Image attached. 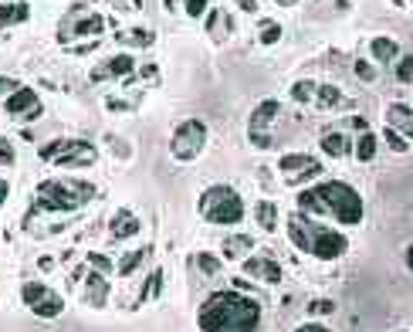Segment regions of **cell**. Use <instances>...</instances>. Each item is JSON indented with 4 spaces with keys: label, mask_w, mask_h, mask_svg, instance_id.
<instances>
[{
    "label": "cell",
    "mask_w": 413,
    "mask_h": 332,
    "mask_svg": "<svg viewBox=\"0 0 413 332\" xmlns=\"http://www.w3.org/2000/svg\"><path fill=\"white\" fill-rule=\"evenodd\" d=\"M197 322L204 332H254L261 322V302L241 291H213L200 305Z\"/></svg>",
    "instance_id": "1"
},
{
    "label": "cell",
    "mask_w": 413,
    "mask_h": 332,
    "mask_svg": "<svg viewBox=\"0 0 413 332\" xmlns=\"http://www.w3.org/2000/svg\"><path fill=\"white\" fill-rule=\"evenodd\" d=\"M298 210L301 214H332L335 220L342 224H359L363 220V200L359 194L342 183V180H329V183H319V187H308L298 194Z\"/></svg>",
    "instance_id": "2"
},
{
    "label": "cell",
    "mask_w": 413,
    "mask_h": 332,
    "mask_svg": "<svg viewBox=\"0 0 413 332\" xmlns=\"http://www.w3.org/2000/svg\"><path fill=\"white\" fill-rule=\"evenodd\" d=\"M95 197H98V187H92L85 180H47V183L38 187V207L51 210V214L78 210Z\"/></svg>",
    "instance_id": "3"
},
{
    "label": "cell",
    "mask_w": 413,
    "mask_h": 332,
    "mask_svg": "<svg viewBox=\"0 0 413 332\" xmlns=\"http://www.w3.org/2000/svg\"><path fill=\"white\" fill-rule=\"evenodd\" d=\"M197 207L204 214V220H210V224H241L244 220V200H241V194L234 187H224V183L206 187Z\"/></svg>",
    "instance_id": "4"
},
{
    "label": "cell",
    "mask_w": 413,
    "mask_h": 332,
    "mask_svg": "<svg viewBox=\"0 0 413 332\" xmlns=\"http://www.w3.org/2000/svg\"><path fill=\"white\" fill-rule=\"evenodd\" d=\"M206 146V125L200 119H187V123L176 125L173 139H169V153L180 160V163H190L204 153Z\"/></svg>",
    "instance_id": "5"
},
{
    "label": "cell",
    "mask_w": 413,
    "mask_h": 332,
    "mask_svg": "<svg viewBox=\"0 0 413 332\" xmlns=\"http://www.w3.org/2000/svg\"><path fill=\"white\" fill-rule=\"evenodd\" d=\"M278 169H282V176H285L288 187H301V183L315 180L326 166L319 163L315 156H308V153H285V156L278 160Z\"/></svg>",
    "instance_id": "6"
},
{
    "label": "cell",
    "mask_w": 413,
    "mask_h": 332,
    "mask_svg": "<svg viewBox=\"0 0 413 332\" xmlns=\"http://www.w3.org/2000/svg\"><path fill=\"white\" fill-rule=\"evenodd\" d=\"M21 298L28 302V309L34 312V315H41V319H54V315H61L65 312V302H61V295L51 289H44L38 282H28L24 289H21Z\"/></svg>",
    "instance_id": "7"
},
{
    "label": "cell",
    "mask_w": 413,
    "mask_h": 332,
    "mask_svg": "<svg viewBox=\"0 0 413 332\" xmlns=\"http://www.w3.org/2000/svg\"><path fill=\"white\" fill-rule=\"evenodd\" d=\"M349 248V241L339 234V231H332L326 224H315L312 220V248L308 254H315V258H322V261H335V258H342Z\"/></svg>",
    "instance_id": "8"
},
{
    "label": "cell",
    "mask_w": 413,
    "mask_h": 332,
    "mask_svg": "<svg viewBox=\"0 0 413 332\" xmlns=\"http://www.w3.org/2000/svg\"><path fill=\"white\" fill-rule=\"evenodd\" d=\"M7 116L17 119V123L38 119V116H41V98H38V92L28 88V85H21L17 92H10V98H7Z\"/></svg>",
    "instance_id": "9"
},
{
    "label": "cell",
    "mask_w": 413,
    "mask_h": 332,
    "mask_svg": "<svg viewBox=\"0 0 413 332\" xmlns=\"http://www.w3.org/2000/svg\"><path fill=\"white\" fill-rule=\"evenodd\" d=\"M95 160H98V149H95L88 139H72V143L65 146V153L54 160V166L72 169V166H92Z\"/></svg>",
    "instance_id": "10"
},
{
    "label": "cell",
    "mask_w": 413,
    "mask_h": 332,
    "mask_svg": "<svg viewBox=\"0 0 413 332\" xmlns=\"http://www.w3.org/2000/svg\"><path fill=\"white\" fill-rule=\"evenodd\" d=\"M105 28V17L102 14H92L85 7H75V17H72V31H61L58 38L68 41V38H88V34H102Z\"/></svg>",
    "instance_id": "11"
},
{
    "label": "cell",
    "mask_w": 413,
    "mask_h": 332,
    "mask_svg": "<svg viewBox=\"0 0 413 332\" xmlns=\"http://www.w3.org/2000/svg\"><path fill=\"white\" fill-rule=\"evenodd\" d=\"M244 275H251L254 282H264V285H278L282 282V264L257 254V258H248L244 261Z\"/></svg>",
    "instance_id": "12"
},
{
    "label": "cell",
    "mask_w": 413,
    "mask_h": 332,
    "mask_svg": "<svg viewBox=\"0 0 413 332\" xmlns=\"http://www.w3.org/2000/svg\"><path fill=\"white\" fill-rule=\"evenodd\" d=\"M132 68H136V58H129V54H116V58H109L105 65L92 68V82H105V79L132 75Z\"/></svg>",
    "instance_id": "13"
},
{
    "label": "cell",
    "mask_w": 413,
    "mask_h": 332,
    "mask_svg": "<svg viewBox=\"0 0 413 332\" xmlns=\"http://www.w3.org/2000/svg\"><path fill=\"white\" fill-rule=\"evenodd\" d=\"M288 238L295 248L308 254V248H312V220H308V214L298 210L295 217H288Z\"/></svg>",
    "instance_id": "14"
},
{
    "label": "cell",
    "mask_w": 413,
    "mask_h": 332,
    "mask_svg": "<svg viewBox=\"0 0 413 332\" xmlns=\"http://www.w3.org/2000/svg\"><path fill=\"white\" fill-rule=\"evenodd\" d=\"M386 125L396 129L400 136H410L413 139V109L403 105V102H393V105L386 109Z\"/></svg>",
    "instance_id": "15"
},
{
    "label": "cell",
    "mask_w": 413,
    "mask_h": 332,
    "mask_svg": "<svg viewBox=\"0 0 413 332\" xmlns=\"http://www.w3.org/2000/svg\"><path fill=\"white\" fill-rule=\"evenodd\" d=\"M322 153H329L332 160H342L352 153V139L346 132H326L322 136Z\"/></svg>",
    "instance_id": "16"
},
{
    "label": "cell",
    "mask_w": 413,
    "mask_h": 332,
    "mask_svg": "<svg viewBox=\"0 0 413 332\" xmlns=\"http://www.w3.org/2000/svg\"><path fill=\"white\" fill-rule=\"evenodd\" d=\"M105 298H109V282H105V275H92L88 278V289H85V305H105Z\"/></svg>",
    "instance_id": "17"
},
{
    "label": "cell",
    "mask_w": 413,
    "mask_h": 332,
    "mask_svg": "<svg viewBox=\"0 0 413 332\" xmlns=\"http://www.w3.org/2000/svg\"><path fill=\"white\" fill-rule=\"evenodd\" d=\"M132 234H139V220H136L129 210H119V214L112 217V238H116V241H125V238H132Z\"/></svg>",
    "instance_id": "18"
},
{
    "label": "cell",
    "mask_w": 413,
    "mask_h": 332,
    "mask_svg": "<svg viewBox=\"0 0 413 332\" xmlns=\"http://www.w3.org/2000/svg\"><path fill=\"white\" fill-rule=\"evenodd\" d=\"M116 38L123 44H129V48H149V44L156 41V34L146 31V28H125V31H119Z\"/></svg>",
    "instance_id": "19"
},
{
    "label": "cell",
    "mask_w": 413,
    "mask_h": 332,
    "mask_svg": "<svg viewBox=\"0 0 413 332\" xmlns=\"http://www.w3.org/2000/svg\"><path fill=\"white\" fill-rule=\"evenodd\" d=\"M278 109H282V105H278L275 98L261 102V105L254 109V116H251V132H261V125H268V123H271V119L278 116Z\"/></svg>",
    "instance_id": "20"
},
{
    "label": "cell",
    "mask_w": 413,
    "mask_h": 332,
    "mask_svg": "<svg viewBox=\"0 0 413 332\" xmlns=\"http://www.w3.org/2000/svg\"><path fill=\"white\" fill-rule=\"evenodd\" d=\"M370 54L376 58V61L390 65V61L400 54V48H396V41H390V38H372V41H370Z\"/></svg>",
    "instance_id": "21"
},
{
    "label": "cell",
    "mask_w": 413,
    "mask_h": 332,
    "mask_svg": "<svg viewBox=\"0 0 413 332\" xmlns=\"http://www.w3.org/2000/svg\"><path fill=\"white\" fill-rule=\"evenodd\" d=\"M254 217H257V224H261L264 231H275V227H278V207H275L271 200H257Z\"/></svg>",
    "instance_id": "22"
},
{
    "label": "cell",
    "mask_w": 413,
    "mask_h": 332,
    "mask_svg": "<svg viewBox=\"0 0 413 332\" xmlns=\"http://www.w3.org/2000/svg\"><path fill=\"white\" fill-rule=\"evenodd\" d=\"M28 21V3H0V28Z\"/></svg>",
    "instance_id": "23"
},
{
    "label": "cell",
    "mask_w": 413,
    "mask_h": 332,
    "mask_svg": "<svg viewBox=\"0 0 413 332\" xmlns=\"http://www.w3.org/2000/svg\"><path fill=\"white\" fill-rule=\"evenodd\" d=\"M251 248H254V241H251V238H244V234H237V238H227V241H224V258L237 261V258H244Z\"/></svg>",
    "instance_id": "24"
},
{
    "label": "cell",
    "mask_w": 413,
    "mask_h": 332,
    "mask_svg": "<svg viewBox=\"0 0 413 332\" xmlns=\"http://www.w3.org/2000/svg\"><path fill=\"white\" fill-rule=\"evenodd\" d=\"M372 156H376V136L366 129V132L356 139V160H359V163H370Z\"/></svg>",
    "instance_id": "25"
},
{
    "label": "cell",
    "mask_w": 413,
    "mask_h": 332,
    "mask_svg": "<svg viewBox=\"0 0 413 332\" xmlns=\"http://www.w3.org/2000/svg\"><path fill=\"white\" fill-rule=\"evenodd\" d=\"M160 289H163V268H153V275L146 278V285L139 291V302H153L160 295Z\"/></svg>",
    "instance_id": "26"
},
{
    "label": "cell",
    "mask_w": 413,
    "mask_h": 332,
    "mask_svg": "<svg viewBox=\"0 0 413 332\" xmlns=\"http://www.w3.org/2000/svg\"><path fill=\"white\" fill-rule=\"evenodd\" d=\"M342 102V92L335 88V85H319V92H315V105L319 109H332V105H339Z\"/></svg>",
    "instance_id": "27"
},
{
    "label": "cell",
    "mask_w": 413,
    "mask_h": 332,
    "mask_svg": "<svg viewBox=\"0 0 413 332\" xmlns=\"http://www.w3.org/2000/svg\"><path fill=\"white\" fill-rule=\"evenodd\" d=\"M257 38H261V44H278L282 41V24L278 21H261Z\"/></svg>",
    "instance_id": "28"
},
{
    "label": "cell",
    "mask_w": 413,
    "mask_h": 332,
    "mask_svg": "<svg viewBox=\"0 0 413 332\" xmlns=\"http://www.w3.org/2000/svg\"><path fill=\"white\" fill-rule=\"evenodd\" d=\"M146 254H149L146 248H139V251H132V254H125L123 261H119V275H132V271H136V268L146 261Z\"/></svg>",
    "instance_id": "29"
},
{
    "label": "cell",
    "mask_w": 413,
    "mask_h": 332,
    "mask_svg": "<svg viewBox=\"0 0 413 332\" xmlns=\"http://www.w3.org/2000/svg\"><path fill=\"white\" fill-rule=\"evenodd\" d=\"M315 92H319L315 82H298L291 88V98H295V102H315Z\"/></svg>",
    "instance_id": "30"
},
{
    "label": "cell",
    "mask_w": 413,
    "mask_h": 332,
    "mask_svg": "<svg viewBox=\"0 0 413 332\" xmlns=\"http://www.w3.org/2000/svg\"><path fill=\"white\" fill-rule=\"evenodd\" d=\"M383 139H386V146H390L393 153H407V149H410V143H407V139H403V136H400L396 129H390V125H386Z\"/></svg>",
    "instance_id": "31"
},
{
    "label": "cell",
    "mask_w": 413,
    "mask_h": 332,
    "mask_svg": "<svg viewBox=\"0 0 413 332\" xmlns=\"http://www.w3.org/2000/svg\"><path fill=\"white\" fill-rule=\"evenodd\" d=\"M396 79H400L403 85L413 82V54H403V58L396 61Z\"/></svg>",
    "instance_id": "32"
},
{
    "label": "cell",
    "mask_w": 413,
    "mask_h": 332,
    "mask_svg": "<svg viewBox=\"0 0 413 332\" xmlns=\"http://www.w3.org/2000/svg\"><path fill=\"white\" fill-rule=\"evenodd\" d=\"M72 139H54V143H47V146H41V160H58L61 153H65V146H68Z\"/></svg>",
    "instance_id": "33"
},
{
    "label": "cell",
    "mask_w": 413,
    "mask_h": 332,
    "mask_svg": "<svg viewBox=\"0 0 413 332\" xmlns=\"http://www.w3.org/2000/svg\"><path fill=\"white\" fill-rule=\"evenodd\" d=\"M197 264H200L204 275H217L220 271V258H213V254H197Z\"/></svg>",
    "instance_id": "34"
},
{
    "label": "cell",
    "mask_w": 413,
    "mask_h": 332,
    "mask_svg": "<svg viewBox=\"0 0 413 332\" xmlns=\"http://www.w3.org/2000/svg\"><path fill=\"white\" fill-rule=\"evenodd\" d=\"M206 3H210V0H183V7H187V14H190V17H204Z\"/></svg>",
    "instance_id": "35"
},
{
    "label": "cell",
    "mask_w": 413,
    "mask_h": 332,
    "mask_svg": "<svg viewBox=\"0 0 413 332\" xmlns=\"http://www.w3.org/2000/svg\"><path fill=\"white\" fill-rule=\"evenodd\" d=\"M308 312H312V315H315V312H319V315H329V312H335V302L319 298V302H312V305H308Z\"/></svg>",
    "instance_id": "36"
},
{
    "label": "cell",
    "mask_w": 413,
    "mask_h": 332,
    "mask_svg": "<svg viewBox=\"0 0 413 332\" xmlns=\"http://www.w3.org/2000/svg\"><path fill=\"white\" fill-rule=\"evenodd\" d=\"M356 75H359L363 82H376V68H372L370 61H356Z\"/></svg>",
    "instance_id": "37"
},
{
    "label": "cell",
    "mask_w": 413,
    "mask_h": 332,
    "mask_svg": "<svg viewBox=\"0 0 413 332\" xmlns=\"http://www.w3.org/2000/svg\"><path fill=\"white\" fill-rule=\"evenodd\" d=\"M116 10H129V14H136V10H142V0H109Z\"/></svg>",
    "instance_id": "38"
},
{
    "label": "cell",
    "mask_w": 413,
    "mask_h": 332,
    "mask_svg": "<svg viewBox=\"0 0 413 332\" xmlns=\"http://www.w3.org/2000/svg\"><path fill=\"white\" fill-rule=\"evenodd\" d=\"M251 143H254V146H257V149H268V146H271V143H275V139H271V136H268V132H251Z\"/></svg>",
    "instance_id": "39"
},
{
    "label": "cell",
    "mask_w": 413,
    "mask_h": 332,
    "mask_svg": "<svg viewBox=\"0 0 413 332\" xmlns=\"http://www.w3.org/2000/svg\"><path fill=\"white\" fill-rule=\"evenodd\" d=\"M88 261H92L102 275H105V271H112V264H109V258H105V254H88Z\"/></svg>",
    "instance_id": "40"
},
{
    "label": "cell",
    "mask_w": 413,
    "mask_h": 332,
    "mask_svg": "<svg viewBox=\"0 0 413 332\" xmlns=\"http://www.w3.org/2000/svg\"><path fill=\"white\" fill-rule=\"evenodd\" d=\"M21 88V82H14V79H3L0 75V95H7V92H17Z\"/></svg>",
    "instance_id": "41"
},
{
    "label": "cell",
    "mask_w": 413,
    "mask_h": 332,
    "mask_svg": "<svg viewBox=\"0 0 413 332\" xmlns=\"http://www.w3.org/2000/svg\"><path fill=\"white\" fill-rule=\"evenodd\" d=\"M295 332H332V329H326V326H319V322H305V326H298Z\"/></svg>",
    "instance_id": "42"
},
{
    "label": "cell",
    "mask_w": 413,
    "mask_h": 332,
    "mask_svg": "<svg viewBox=\"0 0 413 332\" xmlns=\"http://www.w3.org/2000/svg\"><path fill=\"white\" fill-rule=\"evenodd\" d=\"M142 79H153V82H156V79H160V68H156V65H146V68H142Z\"/></svg>",
    "instance_id": "43"
},
{
    "label": "cell",
    "mask_w": 413,
    "mask_h": 332,
    "mask_svg": "<svg viewBox=\"0 0 413 332\" xmlns=\"http://www.w3.org/2000/svg\"><path fill=\"white\" fill-rule=\"evenodd\" d=\"M237 7H241V10H248V14L257 10V3H254V0H237Z\"/></svg>",
    "instance_id": "44"
},
{
    "label": "cell",
    "mask_w": 413,
    "mask_h": 332,
    "mask_svg": "<svg viewBox=\"0 0 413 332\" xmlns=\"http://www.w3.org/2000/svg\"><path fill=\"white\" fill-rule=\"evenodd\" d=\"M7 194H10V187H7V183H3V180H0V207H3V204H7Z\"/></svg>",
    "instance_id": "45"
},
{
    "label": "cell",
    "mask_w": 413,
    "mask_h": 332,
    "mask_svg": "<svg viewBox=\"0 0 413 332\" xmlns=\"http://www.w3.org/2000/svg\"><path fill=\"white\" fill-rule=\"evenodd\" d=\"M407 268H410V271H413V245H410V248H407Z\"/></svg>",
    "instance_id": "46"
},
{
    "label": "cell",
    "mask_w": 413,
    "mask_h": 332,
    "mask_svg": "<svg viewBox=\"0 0 413 332\" xmlns=\"http://www.w3.org/2000/svg\"><path fill=\"white\" fill-rule=\"evenodd\" d=\"M275 3H282V7H291V3H298V0H275Z\"/></svg>",
    "instance_id": "47"
},
{
    "label": "cell",
    "mask_w": 413,
    "mask_h": 332,
    "mask_svg": "<svg viewBox=\"0 0 413 332\" xmlns=\"http://www.w3.org/2000/svg\"><path fill=\"white\" fill-rule=\"evenodd\" d=\"M10 3H24V0H10Z\"/></svg>",
    "instance_id": "48"
}]
</instances>
